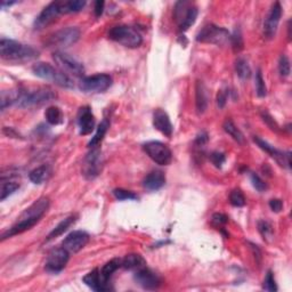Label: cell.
Listing matches in <instances>:
<instances>
[{"instance_id": "obj_47", "label": "cell", "mask_w": 292, "mask_h": 292, "mask_svg": "<svg viewBox=\"0 0 292 292\" xmlns=\"http://www.w3.org/2000/svg\"><path fill=\"white\" fill-rule=\"evenodd\" d=\"M103 9H104V1H101V0H98V1L95 2V7H94V10H95V15L96 16H101L102 14H103Z\"/></svg>"}, {"instance_id": "obj_33", "label": "cell", "mask_w": 292, "mask_h": 292, "mask_svg": "<svg viewBox=\"0 0 292 292\" xmlns=\"http://www.w3.org/2000/svg\"><path fill=\"white\" fill-rule=\"evenodd\" d=\"M19 188V185L15 181H2L1 184V195H0V200L5 201L8 196L14 194L15 192Z\"/></svg>"}, {"instance_id": "obj_20", "label": "cell", "mask_w": 292, "mask_h": 292, "mask_svg": "<svg viewBox=\"0 0 292 292\" xmlns=\"http://www.w3.org/2000/svg\"><path fill=\"white\" fill-rule=\"evenodd\" d=\"M84 283H86V286H88L90 289H93L94 291L103 292L110 290V287L106 286V284L102 281L100 271H98L97 268H95L94 271H92L90 273L85 276Z\"/></svg>"}, {"instance_id": "obj_48", "label": "cell", "mask_w": 292, "mask_h": 292, "mask_svg": "<svg viewBox=\"0 0 292 292\" xmlns=\"http://www.w3.org/2000/svg\"><path fill=\"white\" fill-rule=\"evenodd\" d=\"M208 142V135L207 133H201L200 135L196 137L195 140V144L199 145V146H203Z\"/></svg>"}, {"instance_id": "obj_22", "label": "cell", "mask_w": 292, "mask_h": 292, "mask_svg": "<svg viewBox=\"0 0 292 292\" xmlns=\"http://www.w3.org/2000/svg\"><path fill=\"white\" fill-rule=\"evenodd\" d=\"M195 92L196 110H198L199 114H202L206 112V110L208 108V93L206 86H204L202 81L196 82Z\"/></svg>"}, {"instance_id": "obj_17", "label": "cell", "mask_w": 292, "mask_h": 292, "mask_svg": "<svg viewBox=\"0 0 292 292\" xmlns=\"http://www.w3.org/2000/svg\"><path fill=\"white\" fill-rule=\"evenodd\" d=\"M78 126L80 135H89L95 128V117L89 106H84L78 114Z\"/></svg>"}, {"instance_id": "obj_44", "label": "cell", "mask_w": 292, "mask_h": 292, "mask_svg": "<svg viewBox=\"0 0 292 292\" xmlns=\"http://www.w3.org/2000/svg\"><path fill=\"white\" fill-rule=\"evenodd\" d=\"M262 117H263V119H264V121L266 122V124L270 126V128L271 129H273V130H279V126H278V124H276V122L274 121V119L273 118H272L270 114H268L267 112H263L262 113Z\"/></svg>"}, {"instance_id": "obj_30", "label": "cell", "mask_w": 292, "mask_h": 292, "mask_svg": "<svg viewBox=\"0 0 292 292\" xmlns=\"http://www.w3.org/2000/svg\"><path fill=\"white\" fill-rule=\"evenodd\" d=\"M223 127H224L225 132H226L235 142H238V143H240V144L244 143V136H243L242 132H241V130L236 127V126L234 125V122H233L232 120L227 119L226 121L224 122Z\"/></svg>"}, {"instance_id": "obj_32", "label": "cell", "mask_w": 292, "mask_h": 292, "mask_svg": "<svg viewBox=\"0 0 292 292\" xmlns=\"http://www.w3.org/2000/svg\"><path fill=\"white\" fill-rule=\"evenodd\" d=\"M235 71L236 74L241 79H249L251 77V68L247 60L244 58H239L235 63Z\"/></svg>"}, {"instance_id": "obj_42", "label": "cell", "mask_w": 292, "mask_h": 292, "mask_svg": "<svg viewBox=\"0 0 292 292\" xmlns=\"http://www.w3.org/2000/svg\"><path fill=\"white\" fill-rule=\"evenodd\" d=\"M210 161L215 167L222 168V165L225 163V161H226V157H225L223 153L220 152H212L210 154Z\"/></svg>"}, {"instance_id": "obj_39", "label": "cell", "mask_w": 292, "mask_h": 292, "mask_svg": "<svg viewBox=\"0 0 292 292\" xmlns=\"http://www.w3.org/2000/svg\"><path fill=\"white\" fill-rule=\"evenodd\" d=\"M231 42L234 52H240V50L243 49L242 34H241L239 30H235V32L231 35Z\"/></svg>"}, {"instance_id": "obj_40", "label": "cell", "mask_w": 292, "mask_h": 292, "mask_svg": "<svg viewBox=\"0 0 292 292\" xmlns=\"http://www.w3.org/2000/svg\"><path fill=\"white\" fill-rule=\"evenodd\" d=\"M264 290L270 291V292H275L278 291V286H276L274 274L270 271L266 275L265 281H264Z\"/></svg>"}, {"instance_id": "obj_41", "label": "cell", "mask_w": 292, "mask_h": 292, "mask_svg": "<svg viewBox=\"0 0 292 292\" xmlns=\"http://www.w3.org/2000/svg\"><path fill=\"white\" fill-rule=\"evenodd\" d=\"M251 183L254 185V187L257 189L258 192H264L267 188V185L265 181H264L256 173H251Z\"/></svg>"}, {"instance_id": "obj_43", "label": "cell", "mask_w": 292, "mask_h": 292, "mask_svg": "<svg viewBox=\"0 0 292 292\" xmlns=\"http://www.w3.org/2000/svg\"><path fill=\"white\" fill-rule=\"evenodd\" d=\"M211 220H212V223L216 225V226L220 227V226H223V225L227 224L228 218H227V216H225L224 214H215L214 216H212Z\"/></svg>"}, {"instance_id": "obj_7", "label": "cell", "mask_w": 292, "mask_h": 292, "mask_svg": "<svg viewBox=\"0 0 292 292\" xmlns=\"http://www.w3.org/2000/svg\"><path fill=\"white\" fill-rule=\"evenodd\" d=\"M146 154L160 165H168L172 160V153L167 145L161 142L152 141L143 145Z\"/></svg>"}, {"instance_id": "obj_9", "label": "cell", "mask_w": 292, "mask_h": 292, "mask_svg": "<svg viewBox=\"0 0 292 292\" xmlns=\"http://www.w3.org/2000/svg\"><path fill=\"white\" fill-rule=\"evenodd\" d=\"M62 14V2L54 1L50 2L48 6H46L42 11L39 14L34 22V27L38 30H41L43 27L48 26L58 17V15Z\"/></svg>"}, {"instance_id": "obj_3", "label": "cell", "mask_w": 292, "mask_h": 292, "mask_svg": "<svg viewBox=\"0 0 292 292\" xmlns=\"http://www.w3.org/2000/svg\"><path fill=\"white\" fill-rule=\"evenodd\" d=\"M109 38L128 48H137L143 42L141 33L136 29L128 25H118L112 27L109 32Z\"/></svg>"}, {"instance_id": "obj_16", "label": "cell", "mask_w": 292, "mask_h": 292, "mask_svg": "<svg viewBox=\"0 0 292 292\" xmlns=\"http://www.w3.org/2000/svg\"><path fill=\"white\" fill-rule=\"evenodd\" d=\"M102 169V156L101 152L96 148H93V151L89 153L86 157L84 164V175L88 179H94L98 176Z\"/></svg>"}, {"instance_id": "obj_5", "label": "cell", "mask_w": 292, "mask_h": 292, "mask_svg": "<svg viewBox=\"0 0 292 292\" xmlns=\"http://www.w3.org/2000/svg\"><path fill=\"white\" fill-rule=\"evenodd\" d=\"M196 40L203 43H215L217 46H224L231 41V34L226 29L214 24H208L196 34Z\"/></svg>"}, {"instance_id": "obj_19", "label": "cell", "mask_w": 292, "mask_h": 292, "mask_svg": "<svg viewBox=\"0 0 292 292\" xmlns=\"http://www.w3.org/2000/svg\"><path fill=\"white\" fill-rule=\"evenodd\" d=\"M165 184V176L162 171L154 170L149 172L147 176L145 177L143 181V186L148 189V191H157L161 187H163Z\"/></svg>"}, {"instance_id": "obj_27", "label": "cell", "mask_w": 292, "mask_h": 292, "mask_svg": "<svg viewBox=\"0 0 292 292\" xmlns=\"http://www.w3.org/2000/svg\"><path fill=\"white\" fill-rule=\"evenodd\" d=\"M198 8H196L195 6H189V8L187 9L186 14L184 15V17L181 18V21L179 22L178 27H179V31L181 32H184V31L188 30L189 27H191L193 24H194L195 21H196V17H198Z\"/></svg>"}, {"instance_id": "obj_18", "label": "cell", "mask_w": 292, "mask_h": 292, "mask_svg": "<svg viewBox=\"0 0 292 292\" xmlns=\"http://www.w3.org/2000/svg\"><path fill=\"white\" fill-rule=\"evenodd\" d=\"M153 126L156 130L162 134V135L167 137H171L173 127L170 121V118L167 114V112L161 109H156L154 113H153Z\"/></svg>"}, {"instance_id": "obj_38", "label": "cell", "mask_w": 292, "mask_h": 292, "mask_svg": "<svg viewBox=\"0 0 292 292\" xmlns=\"http://www.w3.org/2000/svg\"><path fill=\"white\" fill-rule=\"evenodd\" d=\"M258 230L264 240H268L273 236V228H272L271 224L265 222V220H262V222L258 223Z\"/></svg>"}, {"instance_id": "obj_26", "label": "cell", "mask_w": 292, "mask_h": 292, "mask_svg": "<svg viewBox=\"0 0 292 292\" xmlns=\"http://www.w3.org/2000/svg\"><path fill=\"white\" fill-rule=\"evenodd\" d=\"M22 92L19 89H11V90H3L1 92V111H5L6 108L8 106L13 105V104H17V102L21 97Z\"/></svg>"}, {"instance_id": "obj_49", "label": "cell", "mask_w": 292, "mask_h": 292, "mask_svg": "<svg viewBox=\"0 0 292 292\" xmlns=\"http://www.w3.org/2000/svg\"><path fill=\"white\" fill-rule=\"evenodd\" d=\"M14 1H10V2H6V1H1V8L5 9L6 7H10L11 5H14Z\"/></svg>"}, {"instance_id": "obj_35", "label": "cell", "mask_w": 292, "mask_h": 292, "mask_svg": "<svg viewBox=\"0 0 292 292\" xmlns=\"http://www.w3.org/2000/svg\"><path fill=\"white\" fill-rule=\"evenodd\" d=\"M230 202L234 207H243L246 204V196L241 189H234L230 195Z\"/></svg>"}, {"instance_id": "obj_45", "label": "cell", "mask_w": 292, "mask_h": 292, "mask_svg": "<svg viewBox=\"0 0 292 292\" xmlns=\"http://www.w3.org/2000/svg\"><path fill=\"white\" fill-rule=\"evenodd\" d=\"M226 101H227V93L224 92V90H220L218 95H217V104H218L220 109L224 108L225 104H226Z\"/></svg>"}, {"instance_id": "obj_6", "label": "cell", "mask_w": 292, "mask_h": 292, "mask_svg": "<svg viewBox=\"0 0 292 292\" xmlns=\"http://www.w3.org/2000/svg\"><path fill=\"white\" fill-rule=\"evenodd\" d=\"M112 86V78L109 74L100 73L82 78L79 88L84 93H104Z\"/></svg>"}, {"instance_id": "obj_23", "label": "cell", "mask_w": 292, "mask_h": 292, "mask_svg": "<svg viewBox=\"0 0 292 292\" xmlns=\"http://www.w3.org/2000/svg\"><path fill=\"white\" fill-rule=\"evenodd\" d=\"M77 222V216L76 215H72V216H69L68 218L63 219L62 222L57 225L56 227L54 228V230L49 233V235L47 236V241H50L53 239H56L58 236L62 235L63 233H65L66 231L69 230V228L72 226V225Z\"/></svg>"}, {"instance_id": "obj_46", "label": "cell", "mask_w": 292, "mask_h": 292, "mask_svg": "<svg viewBox=\"0 0 292 292\" xmlns=\"http://www.w3.org/2000/svg\"><path fill=\"white\" fill-rule=\"evenodd\" d=\"M270 207L274 212H280L283 208V203H282L281 200L273 199V200L270 201Z\"/></svg>"}, {"instance_id": "obj_21", "label": "cell", "mask_w": 292, "mask_h": 292, "mask_svg": "<svg viewBox=\"0 0 292 292\" xmlns=\"http://www.w3.org/2000/svg\"><path fill=\"white\" fill-rule=\"evenodd\" d=\"M121 266L128 271H140L146 267V260L138 254H129L121 260Z\"/></svg>"}, {"instance_id": "obj_31", "label": "cell", "mask_w": 292, "mask_h": 292, "mask_svg": "<svg viewBox=\"0 0 292 292\" xmlns=\"http://www.w3.org/2000/svg\"><path fill=\"white\" fill-rule=\"evenodd\" d=\"M86 6L85 0H70V1L62 2V13H78Z\"/></svg>"}, {"instance_id": "obj_13", "label": "cell", "mask_w": 292, "mask_h": 292, "mask_svg": "<svg viewBox=\"0 0 292 292\" xmlns=\"http://www.w3.org/2000/svg\"><path fill=\"white\" fill-rule=\"evenodd\" d=\"M89 241V234L85 231H73L72 233L66 236L63 241L62 247L65 248L69 252H76L80 251L82 248L86 247V244Z\"/></svg>"}, {"instance_id": "obj_28", "label": "cell", "mask_w": 292, "mask_h": 292, "mask_svg": "<svg viewBox=\"0 0 292 292\" xmlns=\"http://www.w3.org/2000/svg\"><path fill=\"white\" fill-rule=\"evenodd\" d=\"M110 127V122L108 120H103L101 122V125L98 126V128L96 130V133H95L94 137L90 140L88 146L90 148H96L98 145L102 143V141H103V138L105 136L106 132H108V129Z\"/></svg>"}, {"instance_id": "obj_4", "label": "cell", "mask_w": 292, "mask_h": 292, "mask_svg": "<svg viewBox=\"0 0 292 292\" xmlns=\"http://www.w3.org/2000/svg\"><path fill=\"white\" fill-rule=\"evenodd\" d=\"M55 98H56V94L52 89L39 88L33 90V92H22L21 97H19L16 105L23 109L32 108V106L48 103V102L55 100Z\"/></svg>"}, {"instance_id": "obj_2", "label": "cell", "mask_w": 292, "mask_h": 292, "mask_svg": "<svg viewBox=\"0 0 292 292\" xmlns=\"http://www.w3.org/2000/svg\"><path fill=\"white\" fill-rule=\"evenodd\" d=\"M32 71L37 77L45 79V80L52 81L55 85L62 87V88L70 89L74 87L73 80L68 76V74L62 72L61 70L55 69L54 66L48 64V63L39 62L37 64L33 65Z\"/></svg>"}, {"instance_id": "obj_37", "label": "cell", "mask_w": 292, "mask_h": 292, "mask_svg": "<svg viewBox=\"0 0 292 292\" xmlns=\"http://www.w3.org/2000/svg\"><path fill=\"white\" fill-rule=\"evenodd\" d=\"M113 194L119 201H127V200H136L137 195L135 193L127 191V189L117 188L113 191Z\"/></svg>"}, {"instance_id": "obj_25", "label": "cell", "mask_w": 292, "mask_h": 292, "mask_svg": "<svg viewBox=\"0 0 292 292\" xmlns=\"http://www.w3.org/2000/svg\"><path fill=\"white\" fill-rule=\"evenodd\" d=\"M119 267H121V260L118 258H114L112 260H110L109 263H106L105 265L102 268L100 274H101V279L106 286H109V280L111 279V276L113 273L119 270ZM110 287V286H109Z\"/></svg>"}, {"instance_id": "obj_24", "label": "cell", "mask_w": 292, "mask_h": 292, "mask_svg": "<svg viewBox=\"0 0 292 292\" xmlns=\"http://www.w3.org/2000/svg\"><path fill=\"white\" fill-rule=\"evenodd\" d=\"M50 175L52 171L48 165H40L29 173V178L33 184H42L49 179Z\"/></svg>"}, {"instance_id": "obj_8", "label": "cell", "mask_w": 292, "mask_h": 292, "mask_svg": "<svg viewBox=\"0 0 292 292\" xmlns=\"http://www.w3.org/2000/svg\"><path fill=\"white\" fill-rule=\"evenodd\" d=\"M53 58L60 70L65 74H72V76L80 77L85 72L84 65L76 58L70 56L69 54L64 52H55L53 54Z\"/></svg>"}, {"instance_id": "obj_29", "label": "cell", "mask_w": 292, "mask_h": 292, "mask_svg": "<svg viewBox=\"0 0 292 292\" xmlns=\"http://www.w3.org/2000/svg\"><path fill=\"white\" fill-rule=\"evenodd\" d=\"M45 118L47 122L52 126L61 125L63 120H64L63 112L61 111L60 108H57V106H50V108L47 109L45 112Z\"/></svg>"}, {"instance_id": "obj_12", "label": "cell", "mask_w": 292, "mask_h": 292, "mask_svg": "<svg viewBox=\"0 0 292 292\" xmlns=\"http://www.w3.org/2000/svg\"><path fill=\"white\" fill-rule=\"evenodd\" d=\"M282 16V7L280 2H275L272 6V8L268 13L267 17L264 22V35L267 39H273L274 35L278 31V26L280 23V19Z\"/></svg>"}, {"instance_id": "obj_11", "label": "cell", "mask_w": 292, "mask_h": 292, "mask_svg": "<svg viewBox=\"0 0 292 292\" xmlns=\"http://www.w3.org/2000/svg\"><path fill=\"white\" fill-rule=\"evenodd\" d=\"M69 251L65 248H57V249L50 252L48 258H47L46 268L48 272L52 273H58L62 270H64L66 264L69 262Z\"/></svg>"}, {"instance_id": "obj_10", "label": "cell", "mask_w": 292, "mask_h": 292, "mask_svg": "<svg viewBox=\"0 0 292 292\" xmlns=\"http://www.w3.org/2000/svg\"><path fill=\"white\" fill-rule=\"evenodd\" d=\"M254 141L255 143H257V145L263 149V151H265L272 157H273L279 165H281V167H284V168H291V153L290 152L286 153V152L280 151V149L275 148L274 146L270 145L267 142H265L257 136L254 138Z\"/></svg>"}, {"instance_id": "obj_36", "label": "cell", "mask_w": 292, "mask_h": 292, "mask_svg": "<svg viewBox=\"0 0 292 292\" xmlns=\"http://www.w3.org/2000/svg\"><path fill=\"white\" fill-rule=\"evenodd\" d=\"M279 72H280V74H281V77H283V78H287V77L290 76L291 65H290L289 58H288L286 55H282V56L280 57Z\"/></svg>"}, {"instance_id": "obj_15", "label": "cell", "mask_w": 292, "mask_h": 292, "mask_svg": "<svg viewBox=\"0 0 292 292\" xmlns=\"http://www.w3.org/2000/svg\"><path fill=\"white\" fill-rule=\"evenodd\" d=\"M79 38H80V31L77 27H65V29H62L57 31L56 33H54L53 37L50 38V42L53 45L68 47L76 43Z\"/></svg>"}, {"instance_id": "obj_1", "label": "cell", "mask_w": 292, "mask_h": 292, "mask_svg": "<svg viewBox=\"0 0 292 292\" xmlns=\"http://www.w3.org/2000/svg\"><path fill=\"white\" fill-rule=\"evenodd\" d=\"M38 50H35L33 47L11 40V39L2 38L0 41V55L6 61H31L38 57Z\"/></svg>"}, {"instance_id": "obj_14", "label": "cell", "mask_w": 292, "mask_h": 292, "mask_svg": "<svg viewBox=\"0 0 292 292\" xmlns=\"http://www.w3.org/2000/svg\"><path fill=\"white\" fill-rule=\"evenodd\" d=\"M135 281L145 290H155L161 284V280L157 274L147 267L135 272Z\"/></svg>"}, {"instance_id": "obj_34", "label": "cell", "mask_w": 292, "mask_h": 292, "mask_svg": "<svg viewBox=\"0 0 292 292\" xmlns=\"http://www.w3.org/2000/svg\"><path fill=\"white\" fill-rule=\"evenodd\" d=\"M256 93L259 97H265L267 95V88L260 70H258L257 73H256Z\"/></svg>"}]
</instances>
